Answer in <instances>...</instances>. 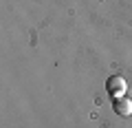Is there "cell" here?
<instances>
[{
  "label": "cell",
  "mask_w": 132,
  "mask_h": 128,
  "mask_svg": "<svg viewBox=\"0 0 132 128\" xmlns=\"http://www.w3.org/2000/svg\"><path fill=\"white\" fill-rule=\"evenodd\" d=\"M106 91L110 93V97H123L126 95V91H128V82L123 80L121 75H112V77H108V82H106Z\"/></svg>",
  "instance_id": "6da1fadb"
},
{
  "label": "cell",
  "mask_w": 132,
  "mask_h": 128,
  "mask_svg": "<svg viewBox=\"0 0 132 128\" xmlns=\"http://www.w3.org/2000/svg\"><path fill=\"white\" fill-rule=\"evenodd\" d=\"M112 108H114V113H117L119 117H130L132 115V100L128 97V95L117 97V100L112 102Z\"/></svg>",
  "instance_id": "7a4b0ae2"
}]
</instances>
